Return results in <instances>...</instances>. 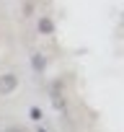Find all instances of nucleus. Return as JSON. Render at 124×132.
I'll return each mask as SVG.
<instances>
[{"label": "nucleus", "mask_w": 124, "mask_h": 132, "mask_svg": "<svg viewBox=\"0 0 124 132\" xmlns=\"http://www.w3.org/2000/svg\"><path fill=\"white\" fill-rule=\"evenodd\" d=\"M16 86H18V75H16V73L0 75V93H3V96H8L11 91H16Z\"/></svg>", "instance_id": "nucleus-1"}, {"label": "nucleus", "mask_w": 124, "mask_h": 132, "mask_svg": "<svg viewBox=\"0 0 124 132\" xmlns=\"http://www.w3.org/2000/svg\"><path fill=\"white\" fill-rule=\"evenodd\" d=\"M31 68H34V73H44V68H47V60H44V54H39V52H34L31 54Z\"/></svg>", "instance_id": "nucleus-2"}, {"label": "nucleus", "mask_w": 124, "mask_h": 132, "mask_svg": "<svg viewBox=\"0 0 124 132\" xmlns=\"http://www.w3.org/2000/svg\"><path fill=\"white\" fill-rule=\"evenodd\" d=\"M39 31H41V34H52V31H54L52 18H39Z\"/></svg>", "instance_id": "nucleus-3"}, {"label": "nucleus", "mask_w": 124, "mask_h": 132, "mask_svg": "<svg viewBox=\"0 0 124 132\" xmlns=\"http://www.w3.org/2000/svg\"><path fill=\"white\" fill-rule=\"evenodd\" d=\"M29 114H31V119H34V122H39V119H41V109H39V106H31V109H29Z\"/></svg>", "instance_id": "nucleus-4"}, {"label": "nucleus", "mask_w": 124, "mask_h": 132, "mask_svg": "<svg viewBox=\"0 0 124 132\" xmlns=\"http://www.w3.org/2000/svg\"><path fill=\"white\" fill-rule=\"evenodd\" d=\"M5 132H23V129H18V127H8Z\"/></svg>", "instance_id": "nucleus-5"}, {"label": "nucleus", "mask_w": 124, "mask_h": 132, "mask_svg": "<svg viewBox=\"0 0 124 132\" xmlns=\"http://www.w3.org/2000/svg\"><path fill=\"white\" fill-rule=\"evenodd\" d=\"M36 132H47V129H44V127H39V129H36Z\"/></svg>", "instance_id": "nucleus-6"}]
</instances>
